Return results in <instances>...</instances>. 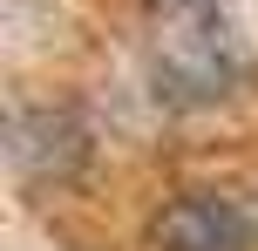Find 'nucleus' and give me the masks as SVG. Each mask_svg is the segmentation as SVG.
Wrapping results in <instances>:
<instances>
[{"mask_svg": "<svg viewBox=\"0 0 258 251\" xmlns=\"http://www.w3.org/2000/svg\"><path fill=\"white\" fill-rule=\"evenodd\" d=\"M238 81H245V54L224 21H190L156 48V95L163 102H218Z\"/></svg>", "mask_w": 258, "mask_h": 251, "instance_id": "f257e3e1", "label": "nucleus"}, {"mask_svg": "<svg viewBox=\"0 0 258 251\" xmlns=\"http://www.w3.org/2000/svg\"><path fill=\"white\" fill-rule=\"evenodd\" d=\"M156 244L163 251H251V224L231 197H177L163 217H156Z\"/></svg>", "mask_w": 258, "mask_h": 251, "instance_id": "f03ea898", "label": "nucleus"}, {"mask_svg": "<svg viewBox=\"0 0 258 251\" xmlns=\"http://www.w3.org/2000/svg\"><path fill=\"white\" fill-rule=\"evenodd\" d=\"M82 156H89V136H82V122L68 116V109H34V116H21V129H14V163H21V177L61 184V177L82 170Z\"/></svg>", "mask_w": 258, "mask_h": 251, "instance_id": "7ed1b4c3", "label": "nucleus"}]
</instances>
